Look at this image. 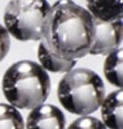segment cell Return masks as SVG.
<instances>
[{
    "label": "cell",
    "mask_w": 123,
    "mask_h": 129,
    "mask_svg": "<svg viewBox=\"0 0 123 129\" xmlns=\"http://www.w3.org/2000/svg\"><path fill=\"white\" fill-rule=\"evenodd\" d=\"M94 20L88 9L72 0H57L42 25L40 41L59 58L77 61L89 54Z\"/></svg>",
    "instance_id": "1"
},
{
    "label": "cell",
    "mask_w": 123,
    "mask_h": 129,
    "mask_svg": "<svg viewBox=\"0 0 123 129\" xmlns=\"http://www.w3.org/2000/svg\"><path fill=\"white\" fill-rule=\"evenodd\" d=\"M51 85L47 71L32 61L12 64L3 77V93L10 105L19 110H32L44 104Z\"/></svg>",
    "instance_id": "2"
},
{
    "label": "cell",
    "mask_w": 123,
    "mask_h": 129,
    "mask_svg": "<svg viewBox=\"0 0 123 129\" xmlns=\"http://www.w3.org/2000/svg\"><path fill=\"white\" fill-rule=\"evenodd\" d=\"M57 96L62 106L70 113L89 115L100 106L105 97V86L95 71L73 68L60 79Z\"/></svg>",
    "instance_id": "3"
},
{
    "label": "cell",
    "mask_w": 123,
    "mask_h": 129,
    "mask_svg": "<svg viewBox=\"0 0 123 129\" xmlns=\"http://www.w3.org/2000/svg\"><path fill=\"white\" fill-rule=\"evenodd\" d=\"M49 9L47 0H10L4 12L5 27L19 41H40Z\"/></svg>",
    "instance_id": "4"
},
{
    "label": "cell",
    "mask_w": 123,
    "mask_h": 129,
    "mask_svg": "<svg viewBox=\"0 0 123 129\" xmlns=\"http://www.w3.org/2000/svg\"><path fill=\"white\" fill-rule=\"evenodd\" d=\"M94 40L90 47V55H108L121 48L123 37L122 20L101 21L94 18Z\"/></svg>",
    "instance_id": "5"
},
{
    "label": "cell",
    "mask_w": 123,
    "mask_h": 129,
    "mask_svg": "<svg viewBox=\"0 0 123 129\" xmlns=\"http://www.w3.org/2000/svg\"><path fill=\"white\" fill-rule=\"evenodd\" d=\"M66 118L59 107L53 104H40L30 110L26 129H65Z\"/></svg>",
    "instance_id": "6"
},
{
    "label": "cell",
    "mask_w": 123,
    "mask_h": 129,
    "mask_svg": "<svg viewBox=\"0 0 123 129\" xmlns=\"http://www.w3.org/2000/svg\"><path fill=\"white\" fill-rule=\"evenodd\" d=\"M122 88L114 90L105 96L100 104V113L103 123L107 129H123L122 110H123Z\"/></svg>",
    "instance_id": "7"
},
{
    "label": "cell",
    "mask_w": 123,
    "mask_h": 129,
    "mask_svg": "<svg viewBox=\"0 0 123 129\" xmlns=\"http://www.w3.org/2000/svg\"><path fill=\"white\" fill-rule=\"evenodd\" d=\"M88 12L101 21L122 20L123 0H86Z\"/></svg>",
    "instance_id": "8"
},
{
    "label": "cell",
    "mask_w": 123,
    "mask_h": 129,
    "mask_svg": "<svg viewBox=\"0 0 123 129\" xmlns=\"http://www.w3.org/2000/svg\"><path fill=\"white\" fill-rule=\"evenodd\" d=\"M38 59L40 65L45 70L49 71V72H54V73L67 72V71L72 70L76 65V62H77V61H66V59L57 57L53 53H50L41 41L38 47Z\"/></svg>",
    "instance_id": "9"
},
{
    "label": "cell",
    "mask_w": 123,
    "mask_h": 129,
    "mask_svg": "<svg viewBox=\"0 0 123 129\" xmlns=\"http://www.w3.org/2000/svg\"><path fill=\"white\" fill-rule=\"evenodd\" d=\"M106 59L104 63V74L107 81L111 85L117 88H122L123 86V50L122 47L116 50L112 51L111 54L106 55Z\"/></svg>",
    "instance_id": "10"
},
{
    "label": "cell",
    "mask_w": 123,
    "mask_h": 129,
    "mask_svg": "<svg viewBox=\"0 0 123 129\" xmlns=\"http://www.w3.org/2000/svg\"><path fill=\"white\" fill-rule=\"evenodd\" d=\"M0 129H25L24 119L18 109L0 103Z\"/></svg>",
    "instance_id": "11"
},
{
    "label": "cell",
    "mask_w": 123,
    "mask_h": 129,
    "mask_svg": "<svg viewBox=\"0 0 123 129\" xmlns=\"http://www.w3.org/2000/svg\"><path fill=\"white\" fill-rule=\"evenodd\" d=\"M67 129H107L103 121L90 115H80L68 126Z\"/></svg>",
    "instance_id": "12"
},
{
    "label": "cell",
    "mask_w": 123,
    "mask_h": 129,
    "mask_svg": "<svg viewBox=\"0 0 123 129\" xmlns=\"http://www.w3.org/2000/svg\"><path fill=\"white\" fill-rule=\"evenodd\" d=\"M10 48V37L4 25L0 24V62L7 56Z\"/></svg>",
    "instance_id": "13"
}]
</instances>
